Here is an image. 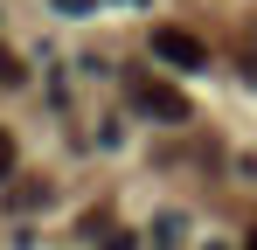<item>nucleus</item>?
I'll return each mask as SVG.
<instances>
[{"instance_id":"f257e3e1","label":"nucleus","mask_w":257,"mask_h":250,"mask_svg":"<svg viewBox=\"0 0 257 250\" xmlns=\"http://www.w3.org/2000/svg\"><path fill=\"white\" fill-rule=\"evenodd\" d=\"M125 97H132V111H146L153 125H188V97L174 90V83H160V77H125Z\"/></svg>"},{"instance_id":"f03ea898","label":"nucleus","mask_w":257,"mask_h":250,"mask_svg":"<svg viewBox=\"0 0 257 250\" xmlns=\"http://www.w3.org/2000/svg\"><path fill=\"white\" fill-rule=\"evenodd\" d=\"M153 56L167 70H202L209 63V42L195 35V28H153Z\"/></svg>"},{"instance_id":"7ed1b4c3","label":"nucleus","mask_w":257,"mask_h":250,"mask_svg":"<svg viewBox=\"0 0 257 250\" xmlns=\"http://www.w3.org/2000/svg\"><path fill=\"white\" fill-rule=\"evenodd\" d=\"M0 83H7V90H14V83H28V63H21L14 49H0Z\"/></svg>"},{"instance_id":"20e7f679","label":"nucleus","mask_w":257,"mask_h":250,"mask_svg":"<svg viewBox=\"0 0 257 250\" xmlns=\"http://www.w3.org/2000/svg\"><path fill=\"white\" fill-rule=\"evenodd\" d=\"M0 181H14V132L0 125Z\"/></svg>"},{"instance_id":"39448f33","label":"nucleus","mask_w":257,"mask_h":250,"mask_svg":"<svg viewBox=\"0 0 257 250\" xmlns=\"http://www.w3.org/2000/svg\"><path fill=\"white\" fill-rule=\"evenodd\" d=\"M49 7H63V14H90L97 0H49Z\"/></svg>"},{"instance_id":"423d86ee","label":"nucleus","mask_w":257,"mask_h":250,"mask_svg":"<svg viewBox=\"0 0 257 250\" xmlns=\"http://www.w3.org/2000/svg\"><path fill=\"white\" fill-rule=\"evenodd\" d=\"M104 250H139V243H132L125 229H111V236H104Z\"/></svg>"},{"instance_id":"0eeeda50","label":"nucleus","mask_w":257,"mask_h":250,"mask_svg":"<svg viewBox=\"0 0 257 250\" xmlns=\"http://www.w3.org/2000/svg\"><path fill=\"white\" fill-rule=\"evenodd\" d=\"M243 250H257V229H250V236H243Z\"/></svg>"},{"instance_id":"6e6552de","label":"nucleus","mask_w":257,"mask_h":250,"mask_svg":"<svg viewBox=\"0 0 257 250\" xmlns=\"http://www.w3.org/2000/svg\"><path fill=\"white\" fill-rule=\"evenodd\" d=\"M209 250H222V243H209Z\"/></svg>"}]
</instances>
